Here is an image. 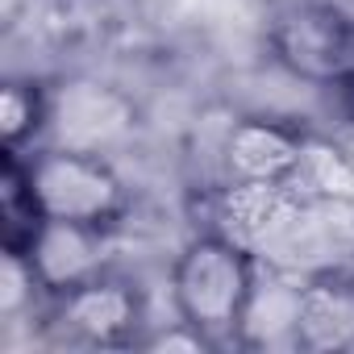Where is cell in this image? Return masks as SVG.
<instances>
[{"mask_svg":"<svg viewBox=\"0 0 354 354\" xmlns=\"http://www.w3.org/2000/svg\"><path fill=\"white\" fill-rule=\"evenodd\" d=\"M167 292L175 321L188 325L205 346L242 342L259 304V259L230 234H192L171 263Z\"/></svg>","mask_w":354,"mask_h":354,"instance_id":"1","label":"cell"},{"mask_svg":"<svg viewBox=\"0 0 354 354\" xmlns=\"http://www.w3.org/2000/svg\"><path fill=\"white\" fill-rule=\"evenodd\" d=\"M30 188L38 217L55 221H84L117 230L129 209V188L121 171L88 146H34L26 154Z\"/></svg>","mask_w":354,"mask_h":354,"instance_id":"2","label":"cell"},{"mask_svg":"<svg viewBox=\"0 0 354 354\" xmlns=\"http://www.w3.org/2000/svg\"><path fill=\"white\" fill-rule=\"evenodd\" d=\"M271 59L300 84L337 92L354 75V30L308 0H283L267 17Z\"/></svg>","mask_w":354,"mask_h":354,"instance_id":"3","label":"cell"},{"mask_svg":"<svg viewBox=\"0 0 354 354\" xmlns=\"http://www.w3.org/2000/svg\"><path fill=\"white\" fill-rule=\"evenodd\" d=\"M50 317L80 346H96V350L138 346L142 325H146V296L133 279L104 271V275L71 288L67 296L50 300Z\"/></svg>","mask_w":354,"mask_h":354,"instance_id":"4","label":"cell"},{"mask_svg":"<svg viewBox=\"0 0 354 354\" xmlns=\"http://www.w3.org/2000/svg\"><path fill=\"white\" fill-rule=\"evenodd\" d=\"M308 129L283 117H238L221 142V171L230 188H288L308 162Z\"/></svg>","mask_w":354,"mask_h":354,"instance_id":"5","label":"cell"},{"mask_svg":"<svg viewBox=\"0 0 354 354\" xmlns=\"http://www.w3.org/2000/svg\"><path fill=\"white\" fill-rule=\"evenodd\" d=\"M109 234L113 230L84 221H55V217L38 221V230L17 250L26 254L46 304L109 271Z\"/></svg>","mask_w":354,"mask_h":354,"instance_id":"6","label":"cell"},{"mask_svg":"<svg viewBox=\"0 0 354 354\" xmlns=\"http://www.w3.org/2000/svg\"><path fill=\"white\" fill-rule=\"evenodd\" d=\"M288 333L300 350H313V354L354 346V279L321 275L296 288Z\"/></svg>","mask_w":354,"mask_h":354,"instance_id":"7","label":"cell"},{"mask_svg":"<svg viewBox=\"0 0 354 354\" xmlns=\"http://www.w3.org/2000/svg\"><path fill=\"white\" fill-rule=\"evenodd\" d=\"M50 88L34 75H9L0 84V154H30L50 121Z\"/></svg>","mask_w":354,"mask_h":354,"instance_id":"8","label":"cell"},{"mask_svg":"<svg viewBox=\"0 0 354 354\" xmlns=\"http://www.w3.org/2000/svg\"><path fill=\"white\" fill-rule=\"evenodd\" d=\"M308 5H317V9H325V13H333L337 21H346V26L354 30V0H308Z\"/></svg>","mask_w":354,"mask_h":354,"instance_id":"9","label":"cell"},{"mask_svg":"<svg viewBox=\"0 0 354 354\" xmlns=\"http://www.w3.org/2000/svg\"><path fill=\"white\" fill-rule=\"evenodd\" d=\"M337 100H342V113H346V117L354 121V75H350V80H346V84L337 88Z\"/></svg>","mask_w":354,"mask_h":354,"instance_id":"10","label":"cell"}]
</instances>
